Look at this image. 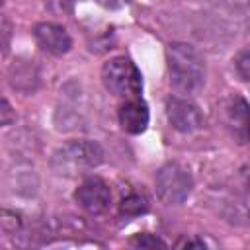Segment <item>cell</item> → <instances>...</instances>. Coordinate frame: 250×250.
Instances as JSON below:
<instances>
[{
    "label": "cell",
    "instance_id": "6da1fadb",
    "mask_svg": "<svg viewBox=\"0 0 250 250\" xmlns=\"http://www.w3.org/2000/svg\"><path fill=\"white\" fill-rule=\"evenodd\" d=\"M170 84L182 94H193L203 86L205 64L201 55L188 43H170L166 51Z\"/></svg>",
    "mask_w": 250,
    "mask_h": 250
},
{
    "label": "cell",
    "instance_id": "7a4b0ae2",
    "mask_svg": "<svg viewBox=\"0 0 250 250\" xmlns=\"http://www.w3.org/2000/svg\"><path fill=\"white\" fill-rule=\"evenodd\" d=\"M104 160V148L90 139H74L59 146L51 156V168L59 176L74 178L94 170Z\"/></svg>",
    "mask_w": 250,
    "mask_h": 250
},
{
    "label": "cell",
    "instance_id": "3957f363",
    "mask_svg": "<svg viewBox=\"0 0 250 250\" xmlns=\"http://www.w3.org/2000/svg\"><path fill=\"white\" fill-rule=\"evenodd\" d=\"M102 82L104 86L121 98H139L141 90H143V78L141 72L137 68V64L125 57H113L107 62H104L102 66Z\"/></svg>",
    "mask_w": 250,
    "mask_h": 250
},
{
    "label": "cell",
    "instance_id": "277c9868",
    "mask_svg": "<svg viewBox=\"0 0 250 250\" xmlns=\"http://www.w3.org/2000/svg\"><path fill=\"white\" fill-rule=\"evenodd\" d=\"M154 186H156V195L162 203L180 205L189 197L193 189V178L189 170L180 162H166L158 168Z\"/></svg>",
    "mask_w": 250,
    "mask_h": 250
},
{
    "label": "cell",
    "instance_id": "5b68a950",
    "mask_svg": "<svg viewBox=\"0 0 250 250\" xmlns=\"http://www.w3.org/2000/svg\"><path fill=\"white\" fill-rule=\"evenodd\" d=\"M223 123L229 135L238 143L246 145L250 141V104L244 96L232 94L223 104Z\"/></svg>",
    "mask_w": 250,
    "mask_h": 250
},
{
    "label": "cell",
    "instance_id": "8992f818",
    "mask_svg": "<svg viewBox=\"0 0 250 250\" xmlns=\"http://www.w3.org/2000/svg\"><path fill=\"white\" fill-rule=\"evenodd\" d=\"M166 117L170 125L180 133H195L203 127V115L199 107L188 98L172 96L166 100Z\"/></svg>",
    "mask_w": 250,
    "mask_h": 250
},
{
    "label": "cell",
    "instance_id": "52a82bcc",
    "mask_svg": "<svg viewBox=\"0 0 250 250\" xmlns=\"http://www.w3.org/2000/svg\"><path fill=\"white\" fill-rule=\"evenodd\" d=\"M76 203L90 215H102L109 209L111 189L102 178H86L74 191Z\"/></svg>",
    "mask_w": 250,
    "mask_h": 250
},
{
    "label": "cell",
    "instance_id": "ba28073f",
    "mask_svg": "<svg viewBox=\"0 0 250 250\" xmlns=\"http://www.w3.org/2000/svg\"><path fill=\"white\" fill-rule=\"evenodd\" d=\"M33 39L37 43V47L49 55H64L70 51L72 47V39L68 35V31L59 25V23H51V21H41L33 27Z\"/></svg>",
    "mask_w": 250,
    "mask_h": 250
},
{
    "label": "cell",
    "instance_id": "9c48e42d",
    "mask_svg": "<svg viewBox=\"0 0 250 250\" xmlns=\"http://www.w3.org/2000/svg\"><path fill=\"white\" fill-rule=\"evenodd\" d=\"M148 105L141 98H129L119 107V125L129 135H139L148 127Z\"/></svg>",
    "mask_w": 250,
    "mask_h": 250
},
{
    "label": "cell",
    "instance_id": "30bf717a",
    "mask_svg": "<svg viewBox=\"0 0 250 250\" xmlns=\"http://www.w3.org/2000/svg\"><path fill=\"white\" fill-rule=\"evenodd\" d=\"M39 74L29 61H16L10 66V84L20 92H33L37 88Z\"/></svg>",
    "mask_w": 250,
    "mask_h": 250
},
{
    "label": "cell",
    "instance_id": "8fae6325",
    "mask_svg": "<svg viewBox=\"0 0 250 250\" xmlns=\"http://www.w3.org/2000/svg\"><path fill=\"white\" fill-rule=\"evenodd\" d=\"M146 211H148V203L139 193H131V195L123 197L121 203H119V213L123 217H139V215H143Z\"/></svg>",
    "mask_w": 250,
    "mask_h": 250
},
{
    "label": "cell",
    "instance_id": "7c38bea8",
    "mask_svg": "<svg viewBox=\"0 0 250 250\" xmlns=\"http://www.w3.org/2000/svg\"><path fill=\"white\" fill-rule=\"evenodd\" d=\"M234 68L242 80L250 82V45L238 51V55L234 57Z\"/></svg>",
    "mask_w": 250,
    "mask_h": 250
},
{
    "label": "cell",
    "instance_id": "4fadbf2b",
    "mask_svg": "<svg viewBox=\"0 0 250 250\" xmlns=\"http://www.w3.org/2000/svg\"><path fill=\"white\" fill-rule=\"evenodd\" d=\"M131 246H137V248H166V242L160 240L156 234H137L135 238H131Z\"/></svg>",
    "mask_w": 250,
    "mask_h": 250
},
{
    "label": "cell",
    "instance_id": "5bb4252c",
    "mask_svg": "<svg viewBox=\"0 0 250 250\" xmlns=\"http://www.w3.org/2000/svg\"><path fill=\"white\" fill-rule=\"evenodd\" d=\"M76 0H47V6L55 14H70Z\"/></svg>",
    "mask_w": 250,
    "mask_h": 250
},
{
    "label": "cell",
    "instance_id": "9a60e30c",
    "mask_svg": "<svg viewBox=\"0 0 250 250\" xmlns=\"http://www.w3.org/2000/svg\"><path fill=\"white\" fill-rule=\"evenodd\" d=\"M0 111H2V117H0V123H2V125H8L12 119H16V115L12 113V107H10V104H8L6 98L2 100V109H0Z\"/></svg>",
    "mask_w": 250,
    "mask_h": 250
},
{
    "label": "cell",
    "instance_id": "2e32d148",
    "mask_svg": "<svg viewBox=\"0 0 250 250\" xmlns=\"http://www.w3.org/2000/svg\"><path fill=\"white\" fill-rule=\"evenodd\" d=\"M100 6H104V8H111V10H115V8H121V6H125L127 4V0H96Z\"/></svg>",
    "mask_w": 250,
    "mask_h": 250
},
{
    "label": "cell",
    "instance_id": "e0dca14e",
    "mask_svg": "<svg viewBox=\"0 0 250 250\" xmlns=\"http://www.w3.org/2000/svg\"><path fill=\"white\" fill-rule=\"evenodd\" d=\"M180 248H205L203 240H180L178 242Z\"/></svg>",
    "mask_w": 250,
    "mask_h": 250
}]
</instances>
